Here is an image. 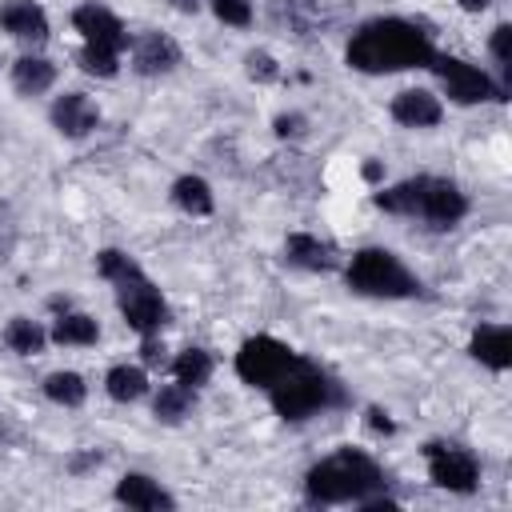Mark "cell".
<instances>
[{"instance_id":"obj_37","label":"cell","mask_w":512,"mask_h":512,"mask_svg":"<svg viewBox=\"0 0 512 512\" xmlns=\"http://www.w3.org/2000/svg\"><path fill=\"white\" fill-rule=\"evenodd\" d=\"M172 4H176L180 12H196V8H200V0H172Z\"/></svg>"},{"instance_id":"obj_3","label":"cell","mask_w":512,"mask_h":512,"mask_svg":"<svg viewBox=\"0 0 512 512\" xmlns=\"http://www.w3.org/2000/svg\"><path fill=\"white\" fill-rule=\"evenodd\" d=\"M268 396H272L276 416H284V420H308L312 412H320V408H328L336 400V384L316 364H308V360L296 356L292 368L268 388Z\"/></svg>"},{"instance_id":"obj_25","label":"cell","mask_w":512,"mask_h":512,"mask_svg":"<svg viewBox=\"0 0 512 512\" xmlns=\"http://www.w3.org/2000/svg\"><path fill=\"white\" fill-rule=\"evenodd\" d=\"M4 340H8V348L12 352H20V356H36L40 348H44V328L36 324V320H28V316H12L8 320V328H4Z\"/></svg>"},{"instance_id":"obj_23","label":"cell","mask_w":512,"mask_h":512,"mask_svg":"<svg viewBox=\"0 0 512 512\" xmlns=\"http://www.w3.org/2000/svg\"><path fill=\"white\" fill-rule=\"evenodd\" d=\"M96 336H100V324L92 316H84V312H64L52 324V340L64 344V348L68 344H96Z\"/></svg>"},{"instance_id":"obj_12","label":"cell","mask_w":512,"mask_h":512,"mask_svg":"<svg viewBox=\"0 0 512 512\" xmlns=\"http://www.w3.org/2000/svg\"><path fill=\"white\" fill-rule=\"evenodd\" d=\"M52 124H56L60 136L80 140V136H88V132L100 124V108H96L84 92H64V96L52 104Z\"/></svg>"},{"instance_id":"obj_27","label":"cell","mask_w":512,"mask_h":512,"mask_svg":"<svg viewBox=\"0 0 512 512\" xmlns=\"http://www.w3.org/2000/svg\"><path fill=\"white\" fill-rule=\"evenodd\" d=\"M96 268H100V276L112 280V284H124V280L140 276V264H136L128 252H120V248H104V252H96Z\"/></svg>"},{"instance_id":"obj_15","label":"cell","mask_w":512,"mask_h":512,"mask_svg":"<svg viewBox=\"0 0 512 512\" xmlns=\"http://www.w3.org/2000/svg\"><path fill=\"white\" fill-rule=\"evenodd\" d=\"M472 356L492 372H504L512 364V332L504 324H480L472 332Z\"/></svg>"},{"instance_id":"obj_22","label":"cell","mask_w":512,"mask_h":512,"mask_svg":"<svg viewBox=\"0 0 512 512\" xmlns=\"http://www.w3.org/2000/svg\"><path fill=\"white\" fill-rule=\"evenodd\" d=\"M104 388H108L112 400L128 404V400H140V396L148 392V376H144V368H136V364H116V368L104 376Z\"/></svg>"},{"instance_id":"obj_11","label":"cell","mask_w":512,"mask_h":512,"mask_svg":"<svg viewBox=\"0 0 512 512\" xmlns=\"http://www.w3.org/2000/svg\"><path fill=\"white\" fill-rule=\"evenodd\" d=\"M180 64V44L164 32H144L132 40V68L140 76H164Z\"/></svg>"},{"instance_id":"obj_7","label":"cell","mask_w":512,"mask_h":512,"mask_svg":"<svg viewBox=\"0 0 512 512\" xmlns=\"http://www.w3.org/2000/svg\"><path fill=\"white\" fill-rule=\"evenodd\" d=\"M428 68L436 72V80L444 84V92H448L456 104H480V100H492V96H496V84L488 80V72H480V68L468 64V60L432 56Z\"/></svg>"},{"instance_id":"obj_30","label":"cell","mask_w":512,"mask_h":512,"mask_svg":"<svg viewBox=\"0 0 512 512\" xmlns=\"http://www.w3.org/2000/svg\"><path fill=\"white\" fill-rule=\"evenodd\" d=\"M244 72H248L252 80H260V84H272V80L280 76L276 56H272V52H264V48H256V52H248V56H244Z\"/></svg>"},{"instance_id":"obj_34","label":"cell","mask_w":512,"mask_h":512,"mask_svg":"<svg viewBox=\"0 0 512 512\" xmlns=\"http://www.w3.org/2000/svg\"><path fill=\"white\" fill-rule=\"evenodd\" d=\"M368 428H372V432H384V436H388V432H392L396 424L388 420V412H380V408H368Z\"/></svg>"},{"instance_id":"obj_33","label":"cell","mask_w":512,"mask_h":512,"mask_svg":"<svg viewBox=\"0 0 512 512\" xmlns=\"http://www.w3.org/2000/svg\"><path fill=\"white\" fill-rule=\"evenodd\" d=\"M140 356H144V364H148V368H160V364H168V356H164V344L156 340V332H152V336H144V344H140Z\"/></svg>"},{"instance_id":"obj_21","label":"cell","mask_w":512,"mask_h":512,"mask_svg":"<svg viewBox=\"0 0 512 512\" xmlns=\"http://www.w3.org/2000/svg\"><path fill=\"white\" fill-rule=\"evenodd\" d=\"M192 404H196V388H188V384H164L160 392H156V404H152V412H156V420H164V424H180L188 412H192Z\"/></svg>"},{"instance_id":"obj_24","label":"cell","mask_w":512,"mask_h":512,"mask_svg":"<svg viewBox=\"0 0 512 512\" xmlns=\"http://www.w3.org/2000/svg\"><path fill=\"white\" fill-rule=\"evenodd\" d=\"M44 396H48L52 404L76 408V404H84L88 384H84V376H80V372H52V376H44Z\"/></svg>"},{"instance_id":"obj_29","label":"cell","mask_w":512,"mask_h":512,"mask_svg":"<svg viewBox=\"0 0 512 512\" xmlns=\"http://www.w3.org/2000/svg\"><path fill=\"white\" fill-rule=\"evenodd\" d=\"M208 4H212L216 20H224L232 28H248L252 24V4L248 0H208Z\"/></svg>"},{"instance_id":"obj_36","label":"cell","mask_w":512,"mask_h":512,"mask_svg":"<svg viewBox=\"0 0 512 512\" xmlns=\"http://www.w3.org/2000/svg\"><path fill=\"white\" fill-rule=\"evenodd\" d=\"M364 180H380V164H376V160L364 164Z\"/></svg>"},{"instance_id":"obj_8","label":"cell","mask_w":512,"mask_h":512,"mask_svg":"<svg viewBox=\"0 0 512 512\" xmlns=\"http://www.w3.org/2000/svg\"><path fill=\"white\" fill-rule=\"evenodd\" d=\"M424 456H428V476L436 488H448V492H472L476 488L480 464L472 452L452 448V444H428Z\"/></svg>"},{"instance_id":"obj_13","label":"cell","mask_w":512,"mask_h":512,"mask_svg":"<svg viewBox=\"0 0 512 512\" xmlns=\"http://www.w3.org/2000/svg\"><path fill=\"white\" fill-rule=\"evenodd\" d=\"M440 116H444L440 100L432 92H424V88H404L392 100V120L404 124V128H436Z\"/></svg>"},{"instance_id":"obj_4","label":"cell","mask_w":512,"mask_h":512,"mask_svg":"<svg viewBox=\"0 0 512 512\" xmlns=\"http://www.w3.org/2000/svg\"><path fill=\"white\" fill-rule=\"evenodd\" d=\"M344 280H348V288L360 292V296H388V300H396V296L420 292V280H416V276L400 264V256L388 252V248H360V252L348 260Z\"/></svg>"},{"instance_id":"obj_14","label":"cell","mask_w":512,"mask_h":512,"mask_svg":"<svg viewBox=\"0 0 512 512\" xmlns=\"http://www.w3.org/2000/svg\"><path fill=\"white\" fill-rule=\"evenodd\" d=\"M0 24H4V32L16 36V40H28V44L48 40V16H44V8L32 4V0H8V4L0 8Z\"/></svg>"},{"instance_id":"obj_16","label":"cell","mask_w":512,"mask_h":512,"mask_svg":"<svg viewBox=\"0 0 512 512\" xmlns=\"http://www.w3.org/2000/svg\"><path fill=\"white\" fill-rule=\"evenodd\" d=\"M116 500L128 504V508H140V512H156V508H172L176 500L144 472H128L120 484H116Z\"/></svg>"},{"instance_id":"obj_18","label":"cell","mask_w":512,"mask_h":512,"mask_svg":"<svg viewBox=\"0 0 512 512\" xmlns=\"http://www.w3.org/2000/svg\"><path fill=\"white\" fill-rule=\"evenodd\" d=\"M52 80H56V68L44 56H20L12 64V84H16L20 96H40V92L52 88Z\"/></svg>"},{"instance_id":"obj_9","label":"cell","mask_w":512,"mask_h":512,"mask_svg":"<svg viewBox=\"0 0 512 512\" xmlns=\"http://www.w3.org/2000/svg\"><path fill=\"white\" fill-rule=\"evenodd\" d=\"M72 24H76V32L84 36V44H100V48H116V52L128 48V32H124L120 16H112V12L100 8V4H80V8L72 12Z\"/></svg>"},{"instance_id":"obj_1","label":"cell","mask_w":512,"mask_h":512,"mask_svg":"<svg viewBox=\"0 0 512 512\" xmlns=\"http://www.w3.org/2000/svg\"><path fill=\"white\" fill-rule=\"evenodd\" d=\"M432 40L412 20H368L348 40V64L356 72H404L432 64Z\"/></svg>"},{"instance_id":"obj_31","label":"cell","mask_w":512,"mask_h":512,"mask_svg":"<svg viewBox=\"0 0 512 512\" xmlns=\"http://www.w3.org/2000/svg\"><path fill=\"white\" fill-rule=\"evenodd\" d=\"M488 48H492L496 64H500V68H508V64H512V28H508V24H496V28H492Z\"/></svg>"},{"instance_id":"obj_17","label":"cell","mask_w":512,"mask_h":512,"mask_svg":"<svg viewBox=\"0 0 512 512\" xmlns=\"http://www.w3.org/2000/svg\"><path fill=\"white\" fill-rule=\"evenodd\" d=\"M284 256H288L292 264H300V268H312V272L336 268L332 244H324L320 236H308V232H292V236L284 240Z\"/></svg>"},{"instance_id":"obj_19","label":"cell","mask_w":512,"mask_h":512,"mask_svg":"<svg viewBox=\"0 0 512 512\" xmlns=\"http://www.w3.org/2000/svg\"><path fill=\"white\" fill-rule=\"evenodd\" d=\"M424 180H428V176H416V180H400V184L376 192V208H384V212H392V216H420Z\"/></svg>"},{"instance_id":"obj_35","label":"cell","mask_w":512,"mask_h":512,"mask_svg":"<svg viewBox=\"0 0 512 512\" xmlns=\"http://www.w3.org/2000/svg\"><path fill=\"white\" fill-rule=\"evenodd\" d=\"M456 4H460L464 12H484V8L492 4V0H456Z\"/></svg>"},{"instance_id":"obj_28","label":"cell","mask_w":512,"mask_h":512,"mask_svg":"<svg viewBox=\"0 0 512 512\" xmlns=\"http://www.w3.org/2000/svg\"><path fill=\"white\" fill-rule=\"evenodd\" d=\"M80 68H84L88 76H116L120 52H116V48H100V44H84V48H80Z\"/></svg>"},{"instance_id":"obj_10","label":"cell","mask_w":512,"mask_h":512,"mask_svg":"<svg viewBox=\"0 0 512 512\" xmlns=\"http://www.w3.org/2000/svg\"><path fill=\"white\" fill-rule=\"evenodd\" d=\"M468 212V200L456 184L448 180H424V200H420V216L432 224V228H452L460 224Z\"/></svg>"},{"instance_id":"obj_32","label":"cell","mask_w":512,"mask_h":512,"mask_svg":"<svg viewBox=\"0 0 512 512\" xmlns=\"http://www.w3.org/2000/svg\"><path fill=\"white\" fill-rule=\"evenodd\" d=\"M304 124H308V120H304L300 112H288V116H276V124H272V128H276V136L296 140V136H304Z\"/></svg>"},{"instance_id":"obj_26","label":"cell","mask_w":512,"mask_h":512,"mask_svg":"<svg viewBox=\"0 0 512 512\" xmlns=\"http://www.w3.org/2000/svg\"><path fill=\"white\" fill-rule=\"evenodd\" d=\"M172 376H176L180 384H188V388H200V384H208V376H212V356H208L204 348H184V352L172 360Z\"/></svg>"},{"instance_id":"obj_5","label":"cell","mask_w":512,"mask_h":512,"mask_svg":"<svg viewBox=\"0 0 512 512\" xmlns=\"http://www.w3.org/2000/svg\"><path fill=\"white\" fill-rule=\"evenodd\" d=\"M296 352L288 344H280L276 336H248L236 352V376L252 388H272L288 368H292Z\"/></svg>"},{"instance_id":"obj_2","label":"cell","mask_w":512,"mask_h":512,"mask_svg":"<svg viewBox=\"0 0 512 512\" xmlns=\"http://www.w3.org/2000/svg\"><path fill=\"white\" fill-rule=\"evenodd\" d=\"M304 488H308V500H316V504H360L364 496L384 488V472L372 456L340 448L336 456L320 460L308 472Z\"/></svg>"},{"instance_id":"obj_20","label":"cell","mask_w":512,"mask_h":512,"mask_svg":"<svg viewBox=\"0 0 512 512\" xmlns=\"http://www.w3.org/2000/svg\"><path fill=\"white\" fill-rule=\"evenodd\" d=\"M172 200H176V208L188 212V216H208V212L216 208L212 188H208V180H200V176H180V180L172 184Z\"/></svg>"},{"instance_id":"obj_6","label":"cell","mask_w":512,"mask_h":512,"mask_svg":"<svg viewBox=\"0 0 512 512\" xmlns=\"http://www.w3.org/2000/svg\"><path fill=\"white\" fill-rule=\"evenodd\" d=\"M116 292H120V312H124L128 328H136L140 336H152V332H160L168 324V304H164V296L156 292V284L144 272L124 280V284H116Z\"/></svg>"}]
</instances>
